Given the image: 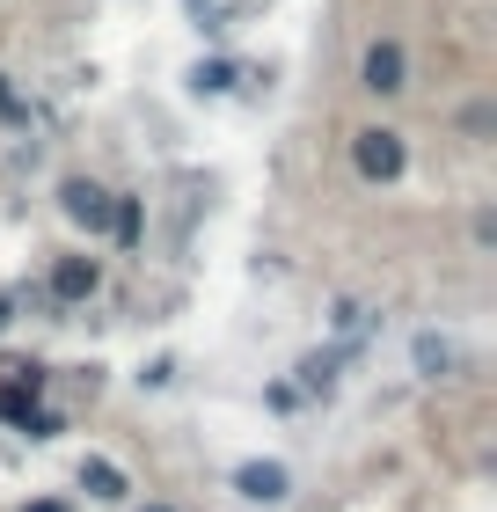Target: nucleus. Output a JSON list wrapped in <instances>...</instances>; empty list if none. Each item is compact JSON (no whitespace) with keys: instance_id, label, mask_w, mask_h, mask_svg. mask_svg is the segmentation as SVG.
<instances>
[{"instance_id":"obj_1","label":"nucleus","mask_w":497,"mask_h":512,"mask_svg":"<svg viewBox=\"0 0 497 512\" xmlns=\"http://www.w3.org/2000/svg\"><path fill=\"white\" fill-rule=\"evenodd\" d=\"M351 161H359V176H366V183H395L410 154H402V132H388V125H366L359 139H351Z\"/></svg>"},{"instance_id":"obj_2","label":"nucleus","mask_w":497,"mask_h":512,"mask_svg":"<svg viewBox=\"0 0 497 512\" xmlns=\"http://www.w3.org/2000/svg\"><path fill=\"white\" fill-rule=\"evenodd\" d=\"M59 213L74 227H88V235H103V227H110V191H103V183H88V176H66L59 183Z\"/></svg>"},{"instance_id":"obj_3","label":"nucleus","mask_w":497,"mask_h":512,"mask_svg":"<svg viewBox=\"0 0 497 512\" xmlns=\"http://www.w3.org/2000/svg\"><path fill=\"white\" fill-rule=\"evenodd\" d=\"M402 74H410L402 44H395V37H373V44H366V59H359V81L373 88V96H402V88H410Z\"/></svg>"},{"instance_id":"obj_4","label":"nucleus","mask_w":497,"mask_h":512,"mask_svg":"<svg viewBox=\"0 0 497 512\" xmlns=\"http://www.w3.org/2000/svg\"><path fill=\"white\" fill-rule=\"evenodd\" d=\"M96 286H103V264H96V256H59V264H52V300H59V308L96 300Z\"/></svg>"},{"instance_id":"obj_5","label":"nucleus","mask_w":497,"mask_h":512,"mask_svg":"<svg viewBox=\"0 0 497 512\" xmlns=\"http://www.w3.org/2000/svg\"><path fill=\"white\" fill-rule=\"evenodd\" d=\"M234 491L249 505H278L293 491V476H286V461H242V469H234Z\"/></svg>"},{"instance_id":"obj_6","label":"nucleus","mask_w":497,"mask_h":512,"mask_svg":"<svg viewBox=\"0 0 497 512\" xmlns=\"http://www.w3.org/2000/svg\"><path fill=\"white\" fill-rule=\"evenodd\" d=\"M81 491H88V498H103V505H125V498H132V476L117 469V461L88 454V461H81Z\"/></svg>"},{"instance_id":"obj_7","label":"nucleus","mask_w":497,"mask_h":512,"mask_svg":"<svg viewBox=\"0 0 497 512\" xmlns=\"http://www.w3.org/2000/svg\"><path fill=\"white\" fill-rule=\"evenodd\" d=\"M337 388V352H307L300 359V395H329Z\"/></svg>"},{"instance_id":"obj_8","label":"nucleus","mask_w":497,"mask_h":512,"mask_svg":"<svg viewBox=\"0 0 497 512\" xmlns=\"http://www.w3.org/2000/svg\"><path fill=\"white\" fill-rule=\"evenodd\" d=\"M410 352H417V374H432V381L446 374V366H454V344H446V337H432V330H424V337L410 344Z\"/></svg>"},{"instance_id":"obj_9","label":"nucleus","mask_w":497,"mask_h":512,"mask_svg":"<svg viewBox=\"0 0 497 512\" xmlns=\"http://www.w3.org/2000/svg\"><path fill=\"white\" fill-rule=\"evenodd\" d=\"M191 88H198V96H227V88H234V66H227V59H198V66H191Z\"/></svg>"},{"instance_id":"obj_10","label":"nucleus","mask_w":497,"mask_h":512,"mask_svg":"<svg viewBox=\"0 0 497 512\" xmlns=\"http://www.w3.org/2000/svg\"><path fill=\"white\" fill-rule=\"evenodd\" d=\"M15 432H22V439H59V417H52V410H30Z\"/></svg>"},{"instance_id":"obj_11","label":"nucleus","mask_w":497,"mask_h":512,"mask_svg":"<svg viewBox=\"0 0 497 512\" xmlns=\"http://www.w3.org/2000/svg\"><path fill=\"white\" fill-rule=\"evenodd\" d=\"M0 118H8V125H30V103L8 88V74H0Z\"/></svg>"},{"instance_id":"obj_12","label":"nucleus","mask_w":497,"mask_h":512,"mask_svg":"<svg viewBox=\"0 0 497 512\" xmlns=\"http://www.w3.org/2000/svg\"><path fill=\"white\" fill-rule=\"evenodd\" d=\"M22 512H74L66 498H37V505H22Z\"/></svg>"},{"instance_id":"obj_13","label":"nucleus","mask_w":497,"mask_h":512,"mask_svg":"<svg viewBox=\"0 0 497 512\" xmlns=\"http://www.w3.org/2000/svg\"><path fill=\"white\" fill-rule=\"evenodd\" d=\"M8 322H15V293H0V330H8Z\"/></svg>"},{"instance_id":"obj_14","label":"nucleus","mask_w":497,"mask_h":512,"mask_svg":"<svg viewBox=\"0 0 497 512\" xmlns=\"http://www.w3.org/2000/svg\"><path fill=\"white\" fill-rule=\"evenodd\" d=\"M191 15H205V0H191Z\"/></svg>"},{"instance_id":"obj_15","label":"nucleus","mask_w":497,"mask_h":512,"mask_svg":"<svg viewBox=\"0 0 497 512\" xmlns=\"http://www.w3.org/2000/svg\"><path fill=\"white\" fill-rule=\"evenodd\" d=\"M147 512H176V505H147Z\"/></svg>"}]
</instances>
